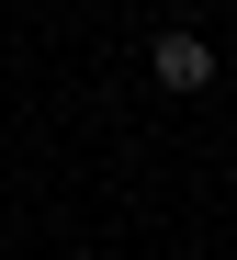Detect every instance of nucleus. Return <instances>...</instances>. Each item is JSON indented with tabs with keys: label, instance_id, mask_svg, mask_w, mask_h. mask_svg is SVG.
I'll return each instance as SVG.
<instances>
[{
	"label": "nucleus",
	"instance_id": "1",
	"mask_svg": "<svg viewBox=\"0 0 237 260\" xmlns=\"http://www.w3.org/2000/svg\"><path fill=\"white\" fill-rule=\"evenodd\" d=\"M147 79H158V91H204V79H215V46H204V34H158V46H147Z\"/></svg>",
	"mask_w": 237,
	"mask_h": 260
}]
</instances>
